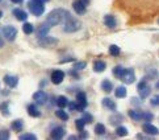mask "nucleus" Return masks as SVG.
Wrapping results in <instances>:
<instances>
[{
  "label": "nucleus",
  "mask_w": 159,
  "mask_h": 140,
  "mask_svg": "<svg viewBox=\"0 0 159 140\" xmlns=\"http://www.w3.org/2000/svg\"><path fill=\"white\" fill-rule=\"evenodd\" d=\"M70 16V12L66 9H62V8H57V9H53L52 12L48 15L46 17V23L50 24L52 27L54 25H58L61 23H63V21Z\"/></svg>",
  "instance_id": "1"
},
{
  "label": "nucleus",
  "mask_w": 159,
  "mask_h": 140,
  "mask_svg": "<svg viewBox=\"0 0 159 140\" xmlns=\"http://www.w3.org/2000/svg\"><path fill=\"white\" fill-rule=\"evenodd\" d=\"M82 28V23L79 21L78 19L72 17L70 15L65 21H63V31L67 33H74V32H78L79 29Z\"/></svg>",
  "instance_id": "2"
},
{
  "label": "nucleus",
  "mask_w": 159,
  "mask_h": 140,
  "mask_svg": "<svg viewBox=\"0 0 159 140\" xmlns=\"http://www.w3.org/2000/svg\"><path fill=\"white\" fill-rule=\"evenodd\" d=\"M28 8L34 16H41L45 12V3L39 2V0H29L28 3Z\"/></svg>",
  "instance_id": "3"
},
{
  "label": "nucleus",
  "mask_w": 159,
  "mask_h": 140,
  "mask_svg": "<svg viewBox=\"0 0 159 140\" xmlns=\"http://www.w3.org/2000/svg\"><path fill=\"white\" fill-rule=\"evenodd\" d=\"M0 32H2L3 37L8 41H15L16 36H17V29L13 25H5Z\"/></svg>",
  "instance_id": "4"
},
{
  "label": "nucleus",
  "mask_w": 159,
  "mask_h": 140,
  "mask_svg": "<svg viewBox=\"0 0 159 140\" xmlns=\"http://www.w3.org/2000/svg\"><path fill=\"white\" fill-rule=\"evenodd\" d=\"M120 80H121V81L125 83V85H132V83L135 81V74H134V70H133V69H125Z\"/></svg>",
  "instance_id": "5"
},
{
  "label": "nucleus",
  "mask_w": 159,
  "mask_h": 140,
  "mask_svg": "<svg viewBox=\"0 0 159 140\" xmlns=\"http://www.w3.org/2000/svg\"><path fill=\"white\" fill-rule=\"evenodd\" d=\"M137 89H138L139 97H141L142 99L147 98V97H149V95L151 94V87H150L149 85H147V82H146V81H141V82L138 83Z\"/></svg>",
  "instance_id": "6"
},
{
  "label": "nucleus",
  "mask_w": 159,
  "mask_h": 140,
  "mask_svg": "<svg viewBox=\"0 0 159 140\" xmlns=\"http://www.w3.org/2000/svg\"><path fill=\"white\" fill-rule=\"evenodd\" d=\"M33 99H34V102L37 104H45V103L48 102L49 97H48V94L45 93V91L38 90V91H36L34 94H33Z\"/></svg>",
  "instance_id": "7"
},
{
  "label": "nucleus",
  "mask_w": 159,
  "mask_h": 140,
  "mask_svg": "<svg viewBox=\"0 0 159 140\" xmlns=\"http://www.w3.org/2000/svg\"><path fill=\"white\" fill-rule=\"evenodd\" d=\"M65 80V71L62 70H54L52 73V82L54 83V85H59V83H62Z\"/></svg>",
  "instance_id": "8"
},
{
  "label": "nucleus",
  "mask_w": 159,
  "mask_h": 140,
  "mask_svg": "<svg viewBox=\"0 0 159 140\" xmlns=\"http://www.w3.org/2000/svg\"><path fill=\"white\" fill-rule=\"evenodd\" d=\"M3 81H4V83H5V85H7L8 87L13 89V87H16V86H17V83H19V78L16 77V75H11V74H7V75H4Z\"/></svg>",
  "instance_id": "9"
},
{
  "label": "nucleus",
  "mask_w": 159,
  "mask_h": 140,
  "mask_svg": "<svg viewBox=\"0 0 159 140\" xmlns=\"http://www.w3.org/2000/svg\"><path fill=\"white\" fill-rule=\"evenodd\" d=\"M72 8H74V11H75L78 15H83L84 12H86L87 5L84 4L82 0H74V2H72Z\"/></svg>",
  "instance_id": "10"
},
{
  "label": "nucleus",
  "mask_w": 159,
  "mask_h": 140,
  "mask_svg": "<svg viewBox=\"0 0 159 140\" xmlns=\"http://www.w3.org/2000/svg\"><path fill=\"white\" fill-rule=\"evenodd\" d=\"M57 42H58L57 38L49 37L48 35L46 36H42V37H38V44L41 46H49V45H53V44H57Z\"/></svg>",
  "instance_id": "11"
},
{
  "label": "nucleus",
  "mask_w": 159,
  "mask_h": 140,
  "mask_svg": "<svg viewBox=\"0 0 159 140\" xmlns=\"http://www.w3.org/2000/svg\"><path fill=\"white\" fill-rule=\"evenodd\" d=\"M103 21H104V25L111 28V29H115V28L117 27V21L115 19V16H112V15H105Z\"/></svg>",
  "instance_id": "12"
},
{
  "label": "nucleus",
  "mask_w": 159,
  "mask_h": 140,
  "mask_svg": "<svg viewBox=\"0 0 159 140\" xmlns=\"http://www.w3.org/2000/svg\"><path fill=\"white\" fill-rule=\"evenodd\" d=\"M101 104H103V107H105V110H109V111H116L117 110L116 102H113L111 98H104L103 100H101Z\"/></svg>",
  "instance_id": "13"
},
{
  "label": "nucleus",
  "mask_w": 159,
  "mask_h": 140,
  "mask_svg": "<svg viewBox=\"0 0 159 140\" xmlns=\"http://www.w3.org/2000/svg\"><path fill=\"white\" fill-rule=\"evenodd\" d=\"M142 130H143V132H146V133H149V135H152V136H155V135H158V128L155 127V126H152V124H150V123H145L143 126H142Z\"/></svg>",
  "instance_id": "14"
},
{
  "label": "nucleus",
  "mask_w": 159,
  "mask_h": 140,
  "mask_svg": "<svg viewBox=\"0 0 159 140\" xmlns=\"http://www.w3.org/2000/svg\"><path fill=\"white\" fill-rule=\"evenodd\" d=\"M65 135H66V130L63 127H55L52 131V133H50V136L53 139H62Z\"/></svg>",
  "instance_id": "15"
},
{
  "label": "nucleus",
  "mask_w": 159,
  "mask_h": 140,
  "mask_svg": "<svg viewBox=\"0 0 159 140\" xmlns=\"http://www.w3.org/2000/svg\"><path fill=\"white\" fill-rule=\"evenodd\" d=\"M13 15L19 21H26V19H28V13L21 8H15L13 9Z\"/></svg>",
  "instance_id": "16"
},
{
  "label": "nucleus",
  "mask_w": 159,
  "mask_h": 140,
  "mask_svg": "<svg viewBox=\"0 0 159 140\" xmlns=\"http://www.w3.org/2000/svg\"><path fill=\"white\" fill-rule=\"evenodd\" d=\"M50 28H52V25L48 24L46 21H45V23H43L42 25H39V28L37 29V36H38V37L46 36L48 33H49V31H50Z\"/></svg>",
  "instance_id": "17"
},
{
  "label": "nucleus",
  "mask_w": 159,
  "mask_h": 140,
  "mask_svg": "<svg viewBox=\"0 0 159 140\" xmlns=\"http://www.w3.org/2000/svg\"><path fill=\"white\" fill-rule=\"evenodd\" d=\"M76 103L84 106V107H87V104H88V102H87V94L84 91H79L76 94Z\"/></svg>",
  "instance_id": "18"
},
{
  "label": "nucleus",
  "mask_w": 159,
  "mask_h": 140,
  "mask_svg": "<svg viewBox=\"0 0 159 140\" xmlns=\"http://www.w3.org/2000/svg\"><path fill=\"white\" fill-rule=\"evenodd\" d=\"M105 69H107V64L104 62V61L98 60V61H95V62H93V71L101 73V71H104Z\"/></svg>",
  "instance_id": "19"
},
{
  "label": "nucleus",
  "mask_w": 159,
  "mask_h": 140,
  "mask_svg": "<svg viewBox=\"0 0 159 140\" xmlns=\"http://www.w3.org/2000/svg\"><path fill=\"white\" fill-rule=\"evenodd\" d=\"M67 103H69V99H67V97H65V95H59L58 98H55V104L58 106L59 109H65Z\"/></svg>",
  "instance_id": "20"
},
{
  "label": "nucleus",
  "mask_w": 159,
  "mask_h": 140,
  "mask_svg": "<svg viewBox=\"0 0 159 140\" xmlns=\"http://www.w3.org/2000/svg\"><path fill=\"white\" fill-rule=\"evenodd\" d=\"M11 128H12L15 132H20V131H22V128H24V122H22L21 119H16V120L12 122Z\"/></svg>",
  "instance_id": "21"
},
{
  "label": "nucleus",
  "mask_w": 159,
  "mask_h": 140,
  "mask_svg": "<svg viewBox=\"0 0 159 140\" xmlns=\"http://www.w3.org/2000/svg\"><path fill=\"white\" fill-rule=\"evenodd\" d=\"M26 110H28V114H29L30 116H33V118H38V116H41V111H39L34 104H29L26 107Z\"/></svg>",
  "instance_id": "22"
},
{
  "label": "nucleus",
  "mask_w": 159,
  "mask_h": 140,
  "mask_svg": "<svg viewBox=\"0 0 159 140\" xmlns=\"http://www.w3.org/2000/svg\"><path fill=\"white\" fill-rule=\"evenodd\" d=\"M115 95L116 98H125L128 95V90L125 86H117L116 90H115Z\"/></svg>",
  "instance_id": "23"
},
{
  "label": "nucleus",
  "mask_w": 159,
  "mask_h": 140,
  "mask_svg": "<svg viewBox=\"0 0 159 140\" xmlns=\"http://www.w3.org/2000/svg\"><path fill=\"white\" fill-rule=\"evenodd\" d=\"M128 114H129V116L132 118L133 120H135V122L142 120V113H141V111H138V110H130Z\"/></svg>",
  "instance_id": "24"
},
{
  "label": "nucleus",
  "mask_w": 159,
  "mask_h": 140,
  "mask_svg": "<svg viewBox=\"0 0 159 140\" xmlns=\"http://www.w3.org/2000/svg\"><path fill=\"white\" fill-rule=\"evenodd\" d=\"M101 89H103L105 93H111L112 89H113V83L109 80H104L103 82H101Z\"/></svg>",
  "instance_id": "25"
},
{
  "label": "nucleus",
  "mask_w": 159,
  "mask_h": 140,
  "mask_svg": "<svg viewBox=\"0 0 159 140\" xmlns=\"http://www.w3.org/2000/svg\"><path fill=\"white\" fill-rule=\"evenodd\" d=\"M55 115L58 116L61 120H63V122L69 120V114H67V113H66V111H65L63 109H61V110H57V111H55Z\"/></svg>",
  "instance_id": "26"
},
{
  "label": "nucleus",
  "mask_w": 159,
  "mask_h": 140,
  "mask_svg": "<svg viewBox=\"0 0 159 140\" xmlns=\"http://www.w3.org/2000/svg\"><path fill=\"white\" fill-rule=\"evenodd\" d=\"M22 32H24L25 35H32V33L34 32V27H33V24H30V23H25L22 25Z\"/></svg>",
  "instance_id": "27"
},
{
  "label": "nucleus",
  "mask_w": 159,
  "mask_h": 140,
  "mask_svg": "<svg viewBox=\"0 0 159 140\" xmlns=\"http://www.w3.org/2000/svg\"><path fill=\"white\" fill-rule=\"evenodd\" d=\"M95 132L98 133V135H104L107 132V127L103 124V123H98V124L95 126Z\"/></svg>",
  "instance_id": "28"
},
{
  "label": "nucleus",
  "mask_w": 159,
  "mask_h": 140,
  "mask_svg": "<svg viewBox=\"0 0 159 140\" xmlns=\"http://www.w3.org/2000/svg\"><path fill=\"white\" fill-rule=\"evenodd\" d=\"M120 53H121L120 46H117V45H111L109 46V54L112 56V57H117Z\"/></svg>",
  "instance_id": "29"
},
{
  "label": "nucleus",
  "mask_w": 159,
  "mask_h": 140,
  "mask_svg": "<svg viewBox=\"0 0 159 140\" xmlns=\"http://www.w3.org/2000/svg\"><path fill=\"white\" fill-rule=\"evenodd\" d=\"M124 70H125V68H122L121 65H117V66L113 68V74H115L118 78V80H120L121 75H122V73H124Z\"/></svg>",
  "instance_id": "30"
},
{
  "label": "nucleus",
  "mask_w": 159,
  "mask_h": 140,
  "mask_svg": "<svg viewBox=\"0 0 159 140\" xmlns=\"http://www.w3.org/2000/svg\"><path fill=\"white\" fill-rule=\"evenodd\" d=\"M8 109H9V103H8V102H3L2 104H0V111H2V114H3L4 116H8V115H9Z\"/></svg>",
  "instance_id": "31"
},
{
  "label": "nucleus",
  "mask_w": 159,
  "mask_h": 140,
  "mask_svg": "<svg viewBox=\"0 0 159 140\" xmlns=\"http://www.w3.org/2000/svg\"><path fill=\"white\" fill-rule=\"evenodd\" d=\"M128 128L126 127H124V126H118L117 128H116V133L118 136H126L128 135Z\"/></svg>",
  "instance_id": "32"
},
{
  "label": "nucleus",
  "mask_w": 159,
  "mask_h": 140,
  "mask_svg": "<svg viewBox=\"0 0 159 140\" xmlns=\"http://www.w3.org/2000/svg\"><path fill=\"white\" fill-rule=\"evenodd\" d=\"M19 139H21V140H36L37 136L34 133H21L19 136Z\"/></svg>",
  "instance_id": "33"
},
{
  "label": "nucleus",
  "mask_w": 159,
  "mask_h": 140,
  "mask_svg": "<svg viewBox=\"0 0 159 140\" xmlns=\"http://www.w3.org/2000/svg\"><path fill=\"white\" fill-rule=\"evenodd\" d=\"M122 115H117V118L116 116H111L109 118V120H111V124H113V126H116V124H120V123L122 122Z\"/></svg>",
  "instance_id": "34"
},
{
  "label": "nucleus",
  "mask_w": 159,
  "mask_h": 140,
  "mask_svg": "<svg viewBox=\"0 0 159 140\" xmlns=\"http://www.w3.org/2000/svg\"><path fill=\"white\" fill-rule=\"evenodd\" d=\"M86 66H87V64L84 62V61H79V62L74 64V70H76V71L83 70V69H86Z\"/></svg>",
  "instance_id": "35"
},
{
  "label": "nucleus",
  "mask_w": 159,
  "mask_h": 140,
  "mask_svg": "<svg viewBox=\"0 0 159 140\" xmlns=\"http://www.w3.org/2000/svg\"><path fill=\"white\" fill-rule=\"evenodd\" d=\"M82 119L84 120V123H91L93 120V118H92V115H91L89 113H86V111H83V116H82Z\"/></svg>",
  "instance_id": "36"
},
{
  "label": "nucleus",
  "mask_w": 159,
  "mask_h": 140,
  "mask_svg": "<svg viewBox=\"0 0 159 140\" xmlns=\"http://www.w3.org/2000/svg\"><path fill=\"white\" fill-rule=\"evenodd\" d=\"M84 124H86V123H84V120L82 119V118H80V119H76L75 120V126H76V128H78L79 131L84 130Z\"/></svg>",
  "instance_id": "37"
},
{
  "label": "nucleus",
  "mask_w": 159,
  "mask_h": 140,
  "mask_svg": "<svg viewBox=\"0 0 159 140\" xmlns=\"http://www.w3.org/2000/svg\"><path fill=\"white\" fill-rule=\"evenodd\" d=\"M152 118H154V116H152L151 113H142V119H145V120H147V122H150Z\"/></svg>",
  "instance_id": "38"
},
{
  "label": "nucleus",
  "mask_w": 159,
  "mask_h": 140,
  "mask_svg": "<svg viewBox=\"0 0 159 140\" xmlns=\"http://www.w3.org/2000/svg\"><path fill=\"white\" fill-rule=\"evenodd\" d=\"M8 138H9V132L8 131H5V130L0 131V140L2 139H8Z\"/></svg>",
  "instance_id": "39"
},
{
  "label": "nucleus",
  "mask_w": 159,
  "mask_h": 140,
  "mask_svg": "<svg viewBox=\"0 0 159 140\" xmlns=\"http://www.w3.org/2000/svg\"><path fill=\"white\" fill-rule=\"evenodd\" d=\"M150 102H151V104H152V106H158V104H159V97H158V95H155V97H152Z\"/></svg>",
  "instance_id": "40"
},
{
  "label": "nucleus",
  "mask_w": 159,
  "mask_h": 140,
  "mask_svg": "<svg viewBox=\"0 0 159 140\" xmlns=\"http://www.w3.org/2000/svg\"><path fill=\"white\" fill-rule=\"evenodd\" d=\"M67 106H69V109L71 111H76V103L75 102H69V103H67Z\"/></svg>",
  "instance_id": "41"
},
{
  "label": "nucleus",
  "mask_w": 159,
  "mask_h": 140,
  "mask_svg": "<svg viewBox=\"0 0 159 140\" xmlns=\"http://www.w3.org/2000/svg\"><path fill=\"white\" fill-rule=\"evenodd\" d=\"M79 138H80V139L88 138V133H87V132H83V130H82V131H80V135H79Z\"/></svg>",
  "instance_id": "42"
},
{
  "label": "nucleus",
  "mask_w": 159,
  "mask_h": 140,
  "mask_svg": "<svg viewBox=\"0 0 159 140\" xmlns=\"http://www.w3.org/2000/svg\"><path fill=\"white\" fill-rule=\"evenodd\" d=\"M11 2H13V3H16V4H19V3H22L24 0H11Z\"/></svg>",
  "instance_id": "43"
},
{
  "label": "nucleus",
  "mask_w": 159,
  "mask_h": 140,
  "mask_svg": "<svg viewBox=\"0 0 159 140\" xmlns=\"http://www.w3.org/2000/svg\"><path fill=\"white\" fill-rule=\"evenodd\" d=\"M3 46H4V42H3L2 38H0V48H3Z\"/></svg>",
  "instance_id": "44"
},
{
  "label": "nucleus",
  "mask_w": 159,
  "mask_h": 140,
  "mask_svg": "<svg viewBox=\"0 0 159 140\" xmlns=\"http://www.w3.org/2000/svg\"><path fill=\"white\" fill-rule=\"evenodd\" d=\"M69 139H76V136L75 135H71V136H69Z\"/></svg>",
  "instance_id": "45"
},
{
  "label": "nucleus",
  "mask_w": 159,
  "mask_h": 140,
  "mask_svg": "<svg viewBox=\"0 0 159 140\" xmlns=\"http://www.w3.org/2000/svg\"><path fill=\"white\" fill-rule=\"evenodd\" d=\"M39 2H42V3H48L49 0H39Z\"/></svg>",
  "instance_id": "46"
},
{
  "label": "nucleus",
  "mask_w": 159,
  "mask_h": 140,
  "mask_svg": "<svg viewBox=\"0 0 159 140\" xmlns=\"http://www.w3.org/2000/svg\"><path fill=\"white\" fill-rule=\"evenodd\" d=\"M3 17V12H2V11H0V19H2Z\"/></svg>",
  "instance_id": "47"
}]
</instances>
